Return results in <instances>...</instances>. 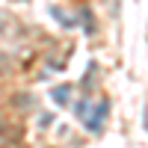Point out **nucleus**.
<instances>
[{
    "label": "nucleus",
    "instance_id": "f257e3e1",
    "mask_svg": "<svg viewBox=\"0 0 148 148\" xmlns=\"http://www.w3.org/2000/svg\"><path fill=\"white\" fill-rule=\"evenodd\" d=\"M104 119H107V104L98 107L95 119H92V121H86V125H89V130H101V127H104Z\"/></svg>",
    "mask_w": 148,
    "mask_h": 148
}]
</instances>
